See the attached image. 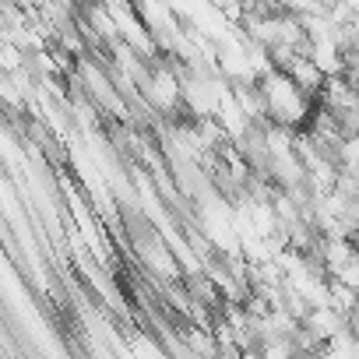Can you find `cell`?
<instances>
[{
    "label": "cell",
    "mask_w": 359,
    "mask_h": 359,
    "mask_svg": "<svg viewBox=\"0 0 359 359\" xmlns=\"http://www.w3.org/2000/svg\"><path fill=\"white\" fill-rule=\"evenodd\" d=\"M257 88L264 95V106H268V120L275 123H285V127H303L310 116H313V106H310V95L278 67H271L268 74L257 78Z\"/></svg>",
    "instance_id": "cell-1"
},
{
    "label": "cell",
    "mask_w": 359,
    "mask_h": 359,
    "mask_svg": "<svg viewBox=\"0 0 359 359\" xmlns=\"http://www.w3.org/2000/svg\"><path fill=\"white\" fill-rule=\"evenodd\" d=\"M144 95L155 109L176 113L184 106V67H155L144 78Z\"/></svg>",
    "instance_id": "cell-2"
},
{
    "label": "cell",
    "mask_w": 359,
    "mask_h": 359,
    "mask_svg": "<svg viewBox=\"0 0 359 359\" xmlns=\"http://www.w3.org/2000/svg\"><path fill=\"white\" fill-rule=\"evenodd\" d=\"M215 120H219V127H222V134H226V141H240L250 127H254V120L243 113V106L236 102V95L233 92H226L222 99H219V109H215Z\"/></svg>",
    "instance_id": "cell-3"
},
{
    "label": "cell",
    "mask_w": 359,
    "mask_h": 359,
    "mask_svg": "<svg viewBox=\"0 0 359 359\" xmlns=\"http://www.w3.org/2000/svg\"><path fill=\"white\" fill-rule=\"evenodd\" d=\"M278 71H285L310 99H317V92H320V85H324V74H320V67L310 60V53H299V50H296Z\"/></svg>",
    "instance_id": "cell-4"
},
{
    "label": "cell",
    "mask_w": 359,
    "mask_h": 359,
    "mask_svg": "<svg viewBox=\"0 0 359 359\" xmlns=\"http://www.w3.org/2000/svg\"><path fill=\"white\" fill-rule=\"evenodd\" d=\"M310 60L320 67V74H345V50L334 43V39H320V43H310Z\"/></svg>",
    "instance_id": "cell-5"
},
{
    "label": "cell",
    "mask_w": 359,
    "mask_h": 359,
    "mask_svg": "<svg viewBox=\"0 0 359 359\" xmlns=\"http://www.w3.org/2000/svg\"><path fill=\"white\" fill-rule=\"evenodd\" d=\"M327 303L338 310V313H352L355 306H359V292L352 289V285H345L341 278H334V275H327Z\"/></svg>",
    "instance_id": "cell-6"
},
{
    "label": "cell",
    "mask_w": 359,
    "mask_h": 359,
    "mask_svg": "<svg viewBox=\"0 0 359 359\" xmlns=\"http://www.w3.org/2000/svg\"><path fill=\"white\" fill-rule=\"evenodd\" d=\"M278 11H289V15H313V11H324L331 0H275Z\"/></svg>",
    "instance_id": "cell-7"
},
{
    "label": "cell",
    "mask_w": 359,
    "mask_h": 359,
    "mask_svg": "<svg viewBox=\"0 0 359 359\" xmlns=\"http://www.w3.org/2000/svg\"><path fill=\"white\" fill-rule=\"evenodd\" d=\"M352 240H355V250H359V233H355V236H352Z\"/></svg>",
    "instance_id": "cell-8"
},
{
    "label": "cell",
    "mask_w": 359,
    "mask_h": 359,
    "mask_svg": "<svg viewBox=\"0 0 359 359\" xmlns=\"http://www.w3.org/2000/svg\"><path fill=\"white\" fill-rule=\"evenodd\" d=\"M74 4H88V0H74Z\"/></svg>",
    "instance_id": "cell-9"
}]
</instances>
